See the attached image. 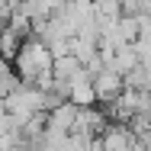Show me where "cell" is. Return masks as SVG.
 <instances>
[{"label":"cell","instance_id":"cell-1","mask_svg":"<svg viewBox=\"0 0 151 151\" xmlns=\"http://www.w3.org/2000/svg\"><path fill=\"white\" fill-rule=\"evenodd\" d=\"M52 61L55 58H52L48 45L39 35H26L19 52L13 55V68L23 84H32L39 90H52Z\"/></svg>","mask_w":151,"mask_h":151},{"label":"cell","instance_id":"cell-2","mask_svg":"<svg viewBox=\"0 0 151 151\" xmlns=\"http://www.w3.org/2000/svg\"><path fill=\"white\" fill-rule=\"evenodd\" d=\"M61 16L68 19V26L74 29V35L84 29V26H93L96 23V10H93V0H64V6L58 10Z\"/></svg>","mask_w":151,"mask_h":151},{"label":"cell","instance_id":"cell-3","mask_svg":"<svg viewBox=\"0 0 151 151\" xmlns=\"http://www.w3.org/2000/svg\"><path fill=\"white\" fill-rule=\"evenodd\" d=\"M132 145H135V132L125 122H109L100 132V148L103 151H132Z\"/></svg>","mask_w":151,"mask_h":151},{"label":"cell","instance_id":"cell-4","mask_svg":"<svg viewBox=\"0 0 151 151\" xmlns=\"http://www.w3.org/2000/svg\"><path fill=\"white\" fill-rule=\"evenodd\" d=\"M106 125H109L106 109H96V106H77V119H74V129H71V132H81V135L96 138Z\"/></svg>","mask_w":151,"mask_h":151},{"label":"cell","instance_id":"cell-5","mask_svg":"<svg viewBox=\"0 0 151 151\" xmlns=\"http://www.w3.org/2000/svg\"><path fill=\"white\" fill-rule=\"evenodd\" d=\"M93 90H96V103H113V100L125 90L122 74L109 71V68H103L100 74H93Z\"/></svg>","mask_w":151,"mask_h":151},{"label":"cell","instance_id":"cell-6","mask_svg":"<svg viewBox=\"0 0 151 151\" xmlns=\"http://www.w3.org/2000/svg\"><path fill=\"white\" fill-rule=\"evenodd\" d=\"M74 119H77V106L71 103V100H61L58 106H52L48 109V129H61V132H71L74 129Z\"/></svg>","mask_w":151,"mask_h":151},{"label":"cell","instance_id":"cell-7","mask_svg":"<svg viewBox=\"0 0 151 151\" xmlns=\"http://www.w3.org/2000/svg\"><path fill=\"white\" fill-rule=\"evenodd\" d=\"M106 68L116 71V74H129L132 68H138V52H135V45H119V48L109 55Z\"/></svg>","mask_w":151,"mask_h":151},{"label":"cell","instance_id":"cell-8","mask_svg":"<svg viewBox=\"0 0 151 151\" xmlns=\"http://www.w3.org/2000/svg\"><path fill=\"white\" fill-rule=\"evenodd\" d=\"M81 71H84V64L74 58V55H61V58L52 61V77H55V81H61V84H71Z\"/></svg>","mask_w":151,"mask_h":151},{"label":"cell","instance_id":"cell-9","mask_svg":"<svg viewBox=\"0 0 151 151\" xmlns=\"http://www.w3.org/2000/svg\"><path fill=\"white\" fill-rule=\"evenodd\" d=\"M19 45H23V35H19L16 29H10V26L3 23V26H0V58H6V61H10L16 52H19Z\"/></svg>","mask_w":151,"mask_h":151},{"label":"cell","instance_id":"cell-10","mask_svg":"<svg viewBox=\"0 0 151 151\" xmlns=\"http://www.w3.org/2000/svg\"><path fill=\"white\" fill-rule=\"evenodd\" d=\"M116 35H119L122 45H135V39H138V19L135 16H119L116 19Z\"/></svg>","mask_w":151,"mask_h":151},{"label":"cell","instance_id":"cell-11","mask_svg":"<svg viewBox=\"0 0 151 151\" xmlns=\"http://www.w3.org/2000/svg\"><path fill=\"white\" fill-rule=\"evenodd\" d=\"M122 84L132 87V90H151V71L138 64V68H132L129 74H122Z\"/></svg>","mask_w":151,"mask_h":151},{"label":"cell","instance_id":"cell-12","mask_svg":"<svg viewBox=\"0 0 151 151\" xmlns=\"http://www.w3.org/2000/svg\"><path fill=\"white\" fill-rule=\"evenodd\" d=\"M135 52H138V64L151 71V35H138L135 39Z\"/></svg>","mask_w":151,"mask_h":151},{"label":"cell","instance_id":"cell-13","mask_svg":"<svg viewBox=\"0 0 151 151\" xmlns=\"http://www.w3.org/2000/svg\"><path fill=\"white\" fill-rule=\"evenodd\" d=\"M3 151H26V148H19V145H16V148H3Z\"/></svg>","mask_w":151,"mask_h":151}]
</instances>
